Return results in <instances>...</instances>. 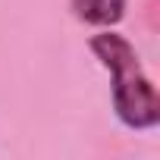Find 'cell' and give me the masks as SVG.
<instances>
[{
  "instance_id": "cell-1",
  "label": "cell",
  "mask_w": 160,
  "mask_h": 160,
  "mask_svg": "<svg viewBox=\"0 0 160 160\" xmlns=\"http://www.w3.org/2000/svg\"><path fill=\"white\" fill-rule=\"evenodd\" d=\"M91 50L113 75V110L119 122L138 132L154 129L160 122V98L154 82L138 66L135 47L116 32H101L91 38Z\"/></svg>"
},
{
  "instance_id": "cell-2",
  "label": "cell",
  "mask_w": 160,
  "mask_h": 160,
  "mask_svg": "<svg viewBox=\"0 0 160 160\" xmlns=\"http://www.w3.org/2000/svg\"><path fill=\"white\" fill-rule=\"evenodd\" d=\"M72 13L88 25L110 28L126 16V0H72Z\"/></svg>"
}]
</instances>
